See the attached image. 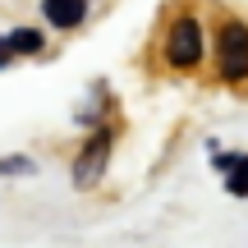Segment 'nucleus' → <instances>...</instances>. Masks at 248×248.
Wrapping results in <instances>:
<instances>
[{
	"instance_id": "nucleus-1",
	"label": "nucleus",
	"mask_w": 248,
	"mask_h": 248,
	"mask_svg": "<svg viewBox=\"0 0 248 248\" xmlns=\"http://www.w3.org/2000/svg\"><path fill=\"white\" fill-rule=\"evenodd\" d=\"M216 55H221V74L230 83H244L248 78V28L239 18H230V23L221 28V37H216Z\"/></svg>"
},
{
	"instance_id": "nucleus-2",
	"label": "nucleus",
	"mask_w": 248,
	"mask_h": 248,
	"mask_svg": "<svg viewBox=\"0 0 248 248\" xmlns=\"http://www.w3.org/2000/svg\"><path fill=\"white\" fill-rule=\"evenodd\" d=\"M166 60L175 69H193L202 60V28L193 18H175L170 23V37H166Z\"/></svg>"
},
{
	"instance_id": "nucleus-3",
	"label": "nucleus",
	"mask_w": 248,
	"mask_h": 248,
	"mask_svg": "<svg viewBox=\"0 0 248 248\" xmlns=\"http://www.w3.org/2000/svg\"><path fill=\"white\" fill-rule=\"evenodd\" d=\"M106 152H110V133H97V138L83 147V161H78V170H74V184H78V188L97 184L101 166H106Z\"/></svg>"
},
{
	"instance_id": "nucleus-4",
	"label": "nucleus",
	"mask_w": 248,
	"mask_h": 248,
	"mask_svg": "<svg viewBox=\"0 0 248 248\" xmlns=\"http://www.w3.org/2000/svg\"><path fill=\"white\" fill-rule=\"evenodd\" d=\"M46 18H51L55 28H74L83 23V9H88V0H46Z\"/></svg>"
},
{
	"instance_id": "nucleus-5",
	"label": "nucleus",
	"mask_w": 248,
	"mask_h": 248,
	"mask_svg": "<svg viewBox=\"0 0 248 248\" xmlns=\"http://www.w3.org/2000/svg\"><path fill=\"white\" fill-rule=\"evenodd\" d=\"M221 170H225V184H230V193L248 198V156H221Z\"/></svg>"
},
{
	"instance_id": "nucleus-6",
	"label": "nucleus",
	"mask_w": 248,
	"mask_h": 248,
	"mask_svg": "<svg viewBox=\"0 0 248 248\" xmlns=\"http://www.w3.org/2000/svg\"><path fill=\"white\" fill-rule=\"evenodd\" d=\"M5 42H9V55H32V51H42V32H37V28H18V32H9Z\"/></svg>"
},
{
	"instance_id": "nucleus-7",
	"label": "nucleus",
	"mask_w": 248,
	"mask_h": 248,
	"mask_svg": "<svg viewBox=\"0 0 248 248\" xmlns=\"http://www.w3.org/2000/svg\"><path fill=\"white\" fill-rule=\"evenodd\" d=\"M14 170H32L28 161H0V175H14Z\"/></svg>"
}]
</instances>
